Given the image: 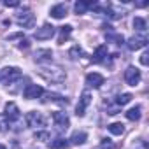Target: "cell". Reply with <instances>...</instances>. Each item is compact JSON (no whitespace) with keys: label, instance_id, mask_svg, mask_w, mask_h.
<instances>
[{"label":"cell","instance_id":"obj_1","mask_svg":"<svg viewBox=\"0 0 149 149\" xmlns=\"http://www.w3.org/2000/svg\"><path fill=\"white\" fill-rule=\"evenodd\" d=\"M39 74L46 81H51V83H63L67 79L65 70L61 67H56V65H40Z\"/></svg>","mask_w":149,"mask_h":149},{"label":"cell","instance_id":"obj_2","mask_svg":"<svg viewBox=\"0 0 149 149\" xmlns=\"http://www.w3.org/2000/svg\"><path fill=\"white\" fill-rule=\"evenodd\" d=\"M16 23L19 26H25V28H32L33 23H35V16L32 14L30 9H23L16 14Z\"/></svg>","mask_w":149,"mask_h":149},{"label":"cell","instance_id":"obj_3","mask_svg":"<svg viewBox=\"0 0 149 149\" xmlns=\"http://www.w3.org/2000/svg\"><path fill=\"white\" fill-rule=\"evenodd\" d=\"M19 77H21V70L18 67H7V68H4L2 70V76H0V79H2L6 84H13Z\"/></svg>","mask_w":149,"mask_h":149},{"label":"cell","instance_id":"obj_4","mask_svg":"<svg viewBox=\"0 0 149 149\" xmlns=\"http://www.w3.org/2000/svg\"><path fill=\"white\" fill-rule=\"evenodd\" d=\"M26 125L32 126V128H42V126H46V118L40 112L32 111V112L26 114Z\"/></svg>","mask_w":149,"mask_h":149},{"label":"cell","instance_id":"obj_5","mask_svg":"<svg viewBox=\"0 0 149 149\" xmlns=\"http://www.w3.org/2000/svg\"><path fill=\"white\" fill-rule=\"evenodd\" d=\"M140 79H142V76H140V70H139V68L128 67V68L125 70V81H126V84L137 86V84L140 83Z\"/></svg>","mask_w":149,"mask_h":149},{"label":"cell","instance_id":"obj_6","mask_svg":"<svg viewBox=\"0 0 149 149\" xmlns=\"http://www.w3.org/2000/svg\"><path fill=\"white\" fill-rule=\"evenodd\" d=\"M53 121H54V125H56V128H58L60 132H65V130L70 126V119H68V116H67L65 112H61V111L53 112Z\"/></svg>","mask_w":149,"mask_h":149},{"label":"cell","instance_id":"obj_7","mask_svg":"<svg viewBox=\"0 0 149 149\" xmlns=\"http://www.w3.org/2000/svg\"><path fill=\"white\" fill-rule=\"evenodd\" d=\"M44 95V90L39 86V84H28L23 91V97L28 98V100H33V98H39Z\"/></svg>","mask_w":149,"mask_h":149},{"label":"cell","instance_id":"obj_8","mask_svg":"<svg viewBox=\"0 0 149 149\" xmlns=\"http://www.w3.org/2000/svg\"><path fill=\"white\" fill-rule=\"evenodd\" d=\"M19 116H21V112H19L18 105L14 102H7L6 104V119L7 121H18Z\"/></svg>","mask_w":149,"mask_h":149},{"label":"cell","instance_id":"obj_9","mask_svg":"<svg viewBox=\"0 0 149 149\" xmlns=\"http://www.w3.org/2000/svg\"><path fill=\"white\" fill-rule=\"evenodd\" d=\"M53 35H54V26L53 25H44V26L37 28V32H35L37 40H46V39H51Z\"/></svg>","mask_w":149,"mask_h":149},{"label":"cell","instance_id":"obj_10","mask_svg":"<svg viewBox=\"0 0 149 149\" xmlns=\"http://www.w3.org/2000/svg\"><path fill=\"white\" fill-rule=\"evenodd\" d=\"M91 104V95L88 93V91H84L83 95H81V98H79V104H77V107H76V114L77 116H84V112H86V107Z\"/></svg>","mask_w":149,"mask_h":149},{"label":"cell","instance_id":"obj_11","mask_svg":"<svg viewBox=\"0 0 149 149\" xmlns=\"http://www.w3.org/2000/svg\"><path fill=\"white\" fill-rule=\"evenodd\" d=\"M86 84L90 88H100L104 84V76L98 74V72H91V74L86 76Z\"/></svg>","mask_w":149,"mask_h":149},{"label":"cell","instance_id":"obj_12","mask_svg":"<svg viewBox=\"0 0 149 149\" xmlns=\"http://www.w3.org/2000/svg\"><path fill=\"white\" fill-rule=\"evenodd\" d=\"M146 44H147V37H146V35H135V37H132V39L128 40V47H130L132 51H137V49L144 47Z\"/></svg>","mask_w":149,"mask_h":149},{"label":"cell","instance_id":"obj_13","mask_svg":"<svg viewBox=\"0 0 149 149\" xmlns=\"http://www.w3.org/2000/svg\"><path fill=\"white\" fill-rule=\"evenodd\" d=\"M51 16L54 19H61L67 16V4H56L54 7H51Z\"/></svg>","mask_w":149,"mask_h":149},{"label":"cell","instance_id":"obj_14","mask_svg":"<svg viewBox=\"0 0 149 149\" xmlns=\"http://www.w3.org/2000/svg\"><path fill=\"white\" fill-rule=\"evenodd\" d=\"M105 56H107V46H104V44H102V46H98V47H97V51L93 53L91 61H93V63H102Z\"/></svg>","mask_w":149,"mask_h":149},{"label":"cell","instance_id":"obj_15","mask_svg":"<svg viewBox=\"0 0 149 149\" xmlns=\"http://www.w3.org/2000/svg\"><path fill=\"white\" fill-rule=\"evenodd\" d=\"M51 58H53V51L51 49H37V53H35V61H39V63L51 61Z\"/></svg>","mask_w":149,"mask_h":149},{"label":"cell","instance_id":"obj_16","mask_svg":"<svg viewBox=\"0 0 149 149\" xmlns=\"http://www.w3.org/2000/svg\"><path fill=\"white\" fill-rule=\"evenodd\" d=\"M95 2H84V0H79V2L74 4V11H76V14H84Z\"/></svg>","mask_w":149,"mask_h":149},{"label":"cell","instance_id":"obj_17","mask_svg":"<svg viewBox=\"0 0 149 149\" xmlns=\"http://www.w3.org/2000/svg\"><path fill=\"white\" fill-rule=\"evenodd\" d=\"M86 139H88V135L84 132H76V133L70 137V144L72 146H81V144L86 142Z\"/></svg>","mask_w":149,"mask_h":149},{"label":"cell","instance_id":"obj_18","mask_svg":"<svg viewBox=\"0 0 149 149\" xmlns=\"http://www.w3.org/2000/svg\"><path fill=\"white\" fill-rule=\"evenodd\" d=\"M44 102H56V104H60V105H67V104H68L67 98H63V97H60V95H56V93H47L46 98H44Z\"/></svg>","mask_w":149,"mask_h":149},{"label":"cell","instance_id":"obj_19","mask_svg":"<svg viewBox=\"0 0 149 149\" xmlns=\"http://www.w3.org/2000/svg\"><path fill=\"white\" fill-rule=\"evenodd\" d=\"M68 144H70V142H67V139L58 137V139H54V140L49 142V147H51V149H65V147H68Z\"/></svg>","mask_w":149,"mask_h":149},{"label":"cell","instance_id":"obj_20","mask_svg":"<svg viewBox=\"0 0 149 149\" xmlns=\"http://www.w3.org/2000/svg\"><path fill=\"white\" fill-rule=\"evenodd\" d=\"M70 33H72V26H70V25L61 26V28H60V37H58V44H63V42L70 37Z\"/></svg>","mask_w":149,"mask_h":149},{"label":"cell","instance_id":"obj_21","mask_svg":"<svg viewBox=\"0 0 149 149\" xmlns=\"http://www.w3.org/2000/svg\"><path fill=\"white\" fill-rule=\"evenodd\" d=\"M105 37H107V42H114V44H118V46H121V44L125 42V37H123L121 33H114V32H109Z\"/></svg>","mask_w":149,"mask_h":149},{"label":"cell","instance_id":"obj_22","mask_svg":"<svg viewBox=\"0 0 149 149\" xmlns=\"http://www.w3.org/2000/svg\"><path fill=\"white\" fill-rule=\"evenodd\" d=\"M126 118L130 121H139L140 119V105H135L130 111H126Z\"/></svg>","mask_w":149,"mask_h":149},{"label":"cell","instance_id":"obj_23","mask_svg":"<svg viewBox=\"0 0 149 149\" xmlns=\"http://www.w3.org/2000/svg\"><path fill=\"white\" fill-rule=\"evenodd\" d=\"M132 93H123V95H119L118 98H116V105L118 107H123V105H126V104H130L132 102Z\"/></svg>","mask_w":149,"mask_h":149},{"label":"cell","instance_id":"obj_24","mask_svg":"<svg viewBox=\"0 0 149 149\" xmlns=\"http://www.w3.org/2000/svg\"><path fill=\"white\" fill-rule=\"evenodd\" d=\"M109 132L114 135H121L125 132V125L123 123H112V125H109Z\"/></svg>","mask_w":149,"mask_h":149},{"label":"cell","instance_id":"obj_25","mask_svg":"<svg viewBox=\"0 0 149 149\" xmlns=\"http://www.w3.org/2000/svg\"><path fill=\"white\" fill-rule=\"evenodd\" d=\"M133 26H135V30H139V32H146L147 23H146L144 18H135V19H133Z\"/></svg>","mask_w":149,"mask_h":149},{"label":"cell","instance_id":"obj_26","mask_svg":"<svg viewBox=\"0 0 149 149\" xmlns=\"http://www.w3.org/2000/svg\"><path fill=\"white\" fill-rule=\"evenodd\" d=\"M81 54H83V49H81L79 46H74V47L68 51V56H70L72 60H77V58H81Z\"/></svg>","mask_w":149,"mask_h":149},{"label":"cell","instance_id":"obj_27","mask_svg":"<svg viewBox=\"0 0 149 149\" xmlns=\"http://www.w3.org/2000/svg\"><path fill=\"white\" fill-rule=\"evenodd\" d=\"M130 149H147V142H146L144 139H137V140L130 146Z\"/></svg>","mask_w":149,"mask_h":149},{"label":"cell","instance_id":"obj_28","mask_svg":"<svg viewBox=\"0 0 149 149\" xmlns=\"http://www.w3.org/2000/svg\"><path fill=\"white\" fill-rule=\"evenodd\" d=\"M100 149H116V146L111 139H102L100 140Z\"/></svg>","mask_w":149,"mask_h":149},{"label":"cell","instance_id":"obj_29","mask_svg":"<svg viewBox=\"0 0 149 149\" xmlns=\"http://www.w3.org/2000/svg\"><path fill=\"white\" fill-rule=\"evenodd\" d=\"M35 139L46 142V140H49V132H37V133H35Z\"/></svg>","mask_w":149,"mask_h":149},{"label":"cell","instance_id":"obj_30","mask_svg":"<svg viewBox=\"0 0 149 149\" xmlns=\"http://www.w3.org/2000/svg\"><path fill=\"white\" fill-rule=\"evenodd\" d=\"M4 6H6V7H18V6H19V2H18V0H11V2H9V0H6Z\"/></svg>","mask_w":149,"mask_h":149},{"label":"cell","instance_id":"obj_31","mask_svg":"<svg viewBox=\"0 0 149 149\" xmlns=\"http://www.w3.org/2000/svg\"><path fill=\"white\" fill-rule=\"evenodd\" d=\"M19 47H21V49H28V47H30V42H28V39H21V42H19Z\"/></svg>","mask_w":149,"mask_h":149},{"label":"cell","instance_id":"obj_32","mask_svg":"<svg viewBox=\"0 0 149 149\" xmlns=\"http://www.w3.org/2000/svg\"><path fill=\"white\" fill-rule=\"evenodd\" d=\"M140 63H142V65H147V63H149V53H144V54L140 56Z\"/></svg>","mask_w":149,"mask_h":149},{"label":"cell","instance_id":"obj_33","mask_svg":"<svg viewBox=\"0 0 149 149\" xmlns=\"http://www.w3.org/2000/svg\"><path fill=\"white\" fill-rule=\"evenodd\" d=\"M6 130H7V119L0 118V132H6Z\"/></svg>","mask_w":149,"mask_h":149},{"label":"cell","instance_id":"obj_34","mask_svg":"<svg viewBox=\"0 0 149 149\" xmlns=\"http://www.w3.org/2000/svg\"><path fill=\"white\" fill-rule=\"evenodd\" d=\"M11 149H21L19 142H18V140H13V142H11Z\"/></svg>","mask_w":149,"mask_h":149},{"label":"cell","instance_id":"obj_35","mask_svg":"<svg viewBox=\"0 0 149 149\" xmlns=\"http://www.w3.org/2000/svg\"><path fill=\"white\" fill-rule=\"evenodd\" d=\"M7 39H9V40H13V39H23V35H21V33H13V35H9Z\"/></svg>","mask_w":149,"mask_h":149},{"label":"cell","instance_id":"obj_36","mask_svg":"<svg viewBox=\"0 0 149 149\" xmlns=\"http://www.w3.org/2000/svg\"><path fill=\"white\" fill-rule=\"evenodd\" d=\"M147 6V2H137V7H146Z\"/></svg>","mask_w":149,"mask_h":149},{"label":"cell","instance_id":"obj_37","mask_svg":"<svg viewBox=\"0 0 149 149\" xmlns=\"http://www.w3.org/2000/svg\"><path fill=\"white\" fill-rule=\"evenodd\" d=\"M0 149H7V147H6V146H2V144H0Z\"/></svg>","mask_w":149,"mask_h":149}]
</instances>
